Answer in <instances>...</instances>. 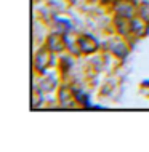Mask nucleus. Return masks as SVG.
<instances>
[{
    "label": "nucleus",
    "mask_w": 149,
    "mask_h": 152,
    "mask_svg": "<svg viewBox=\"0 0 149 152\" xmlns=\"http://www.w3.org/2000/svg\"><path fill=\"white\" fill-rule=\"evenodd\" d=\"M111 27L114 29V32L117 35L127 39L128 42H130V45H133L136 42V39L133 37V18L114 15L112 19H111Z\"/></svg>",
    "instance_id": "7ed1b4c3"
},
{
    "label": "nucleus",
    "mask_w": 149,
    "mask_h": 152,
    "mask_svg": "<svg viewBox=\"0 0 149 152\" xmlns=\"http://www.w3.org/2000/svg\"><path fill=\"white\" fill-rule=\"evenodd\" d=\"M139 87H141V88H144V90H149V79H148V80H143Z\"/></svg>",
    "instance_id": "dca6fc26"
},
{
    "label": "nucleus",
    "mask_w": 149,
    "mask_h": 152,
    "mask_svg": "<svg viewBox=\"0 0 149 152\" xmlns=\"http://www.w3.org/2000/svg\"><path fill=\"white\" fill-rule=\"evenodd\" d=\"M136 5H138V2H133V0H114L107 7V11L112 16L120 15V16H128V18H135L136 16Z\"/></svg>",
    "instance_id": "0eeeda50"
},
{
    "label": "nucleus",
    "mask_w": 149,
    "mask_h": 152,
    "mask_svg": "<svg viewBox=\"0 0 149 152\" xmlns=\"http://www.w3.org/2000/svg\"><path fill=\"white\" fill-rule=\"evenodd\" d=\"M148 98H149V96H148Z\"/></svg>",
    "instance_id": "412c9836"
},
{
    "label": "nucleus",
    "mask_w": 149,
    "mask_h": 152,
    "mask_svg": "<svg viewBox=\"0 0 149 152\" xmlns=\"http://www.w3.org/2000/svg\"><path fill=\"white\" fill-rule=\"evenodd\" d=\"M37 85V83H35ZM39 88H42L45 93H51L58 90V77H51V74L50 71L47 74H43V75H39V85H37Z\"/></svg>",
    "instance_id": "9d476101"
},
{
    "label": "nucleus",
    "mask_w": 149,
    "mask_h": 152,
    "mask_svg": "<svg viewBox=\"0 0 149 152\" xmlns=\"http://www.w3.org/2000/svg\"><path fill=\"white\" fill-rule=\"evenodd\" d=\"M56 56L53 51H50L45 45L39 48L35 53H34V58H32V67H34V75L39 77V75H43L47 74L51 67H56Z\"/></svg>",
    "instance_id": "f257e3e1"
},
{
    "label": "nucleus",
    "mask_w": 149,
    "mask_h": 152,
    "mask_svg": "<svg viewBox=\"0 0 149 152\" xmlns=\"http://www.w3.org/2000/svg\"><path fill=\"white\" fill-rule=\"evenodd\" d=\"M34 2H37V0H34ZM39 2H40V0H39Z\"/></svg>",
    "instance_id": "aec40b11"
},
{
    "label": "nucleus",
    "mask_w": 149,
    "mask_h": 152,
    "mask_svg": "<svg viewBox=\"0 0 149 152\" xmlns=\"http://www.w3.org/2000/svg\"><path fill=\"white\" fill-rule=\"evenodd\" d=\"M64 3H66V5H76V3H77V0H64Z\"/></svg>",
    "instance_id": "a211bd4d"
},
{
    "label": "nucleus",
    "mask_w": 149,
    "mask_h": 152,
    "mask_svg": "<svg viewBox=\"0 0 149 152\" xmlns=\"http://www.w3.org/2000/svg\"><path fill=\"white\" fill-rule=\"evenodd\" d=\"M133 2H138V0H133Z\"/></svg>",
    "instance_id": "6ab92c4d"
},
{
    "label": "nucleus",
    "mask_w": 149,
    "mask_h": 152,
    "mask_svg": "<svg viewBox=\"0 0 149 152\" xmlns=\"http://www.w3.org/2000/svg\"><path fill=\"white\" fill-rule=\"evenodd\" d=\"M128 43L130 42H128L127 39H123V37L115 34L112 39H109L107 42H104V45H101V51L109 53V55H112L115 59L123 61L128 55H130L131 47H133V45H128Z\"/></svg>",
    "instance_id": "f03ea898"
},
{
    "label": "nucleus",
    "mask_w": 149,
    "mask_h": 152,
    "mask_svg": "<svg viewBox=\"0 0 149 152\" xmlns=\"http://www.w3.org/2000/svg\"><path fill=\"white\" fill-rule=\"evenodd\" d=\"M43 45L55 55H61V53H66V50H68V37L59 31H51L47 35Z\"/></svg>",
    "instance_id": "20e7f679"
},
{
    "label": "nucleus",
    "mask_w": 149,
    "mask_h": 152,
    "mask_svg": "<svg viewBox=\"0 0 149 152\" xmlns=\"http://www.w3.org/2000/svg\"><path fill=\"white\" fill-rule=\"evenodd\" d=\"M56 101L59 107L64 109H74L77 107V102L74 99V93H72V83L69 82H63L56 90Z\"/></svg>",
    "instance_id": "39448f33"
},
{
    "label": "nucleus",
    "mask_w": 149,
    "mask_h": 152,
    "mask_svg": "<svg viewBox=\"0 0 149 152\" xmlns=\"http://www.w3.org/2000/svg\"><path fill=\"white\" fill-rule=\"evenodd\" d=\"M90 109H93V110H101V109H104L103 106H98V104H92V107Z\"/></svg>",
    "instance_id": "f3484780"
},
{
    "label": "nucleus",
    "mask_w": 149,
    "mask_h": 152,
    "mask_svg": "<svg viewBox=\"0 0 149 152\" xmlns=\"http://www.w3.org/2000/svg\"><path fill=\"white\" fill-rule=\"evenodd\" d=\"M76 59L74 56L71 55V53H61V56L58 58V63H56V72L58 75H59V79L63 82H69V74H71V71L74 69V64H76Z\"/></svg>",
    "instance_id": "6e6552de"
},
{
    "label": "nucleus",
    "mask_w": 149,
    "mask_h": 152,
    "mask_svg": "<svg viewBox=\"0 0 149 152\" xmlns=\"http://www.w3.org/2000/svg\"><path fill=\"white\" fill-rule=\"evenodd\" d=\"M136 18L143 19L146 24H149V0H141L136 5Z\"/></svg>",
    "instance_id": "4468645a"
},
{
    "label": "nucleus",
    "mask_w": 149,
    "mask_h": 152,
    "mask_svg": "<svg viewBox=\"0 0 149 152\" xmlns=\"http://www.w3.org/2000/svg\"><path fill=\"white\" fill-rule=\"evenodd\" d=\"M111 93H112V85L111 83H104L101 88H99V96L101 98L103 96H109Z\"/></svg>",
    "instance_id": "2eb2a0df"
},
{
    "label": "nucleus",
    "mask_w": 149,
    "mask_h": 152,
    "mask_svg": "<svg viewBox=\"0 0 149 152\" xmlns=\"http://www.w3.org/2000/svg\"><path fill=\"white\" fill-rule=\"evenodd\" d=\"M146 35H149V24H146L143 19L139 18H133V37L136 40L144 39Z\"/></svg>",
    "instance_id": "f8f14e48"
},
{
    "label": "nucleus",
    "mask_w": 149,
    "mask_h": 152,
    "mask_svg": "<svg viewBox=\"0 0 149 152\" xmlns=\"http://www.w3.org/2000/svg\"><path fill=\"white\" fill-rule=\"evenodd\" d=\"M72 93H74V99H76L79 107H82V109L92 107V99H90V94L87 91H84L82 88H79L72 83Z\"/></svg>",
    "instance_id": "9b49d317"
},
{
    "label": "nucleus",
    "mask_w": 149,
    "mask_h": 152,
    "mask_svg": "<svg viewBox=\"0 0 149 152\" xmlns=\"http://www.w3.org/2000/svg\"><path fill=\"white\" fill-rule=\"evenodd\" d=\"M48 27H51L53 31H59L63 34H72L74 32V24L69 21L68 18H59V16H53L51 23L48 24Z\"/></svg>",
    "instance_id": "1a4fd4ad"
},
{
    "label": "nucleus",
    "mask_w": 149,
    "mask_h": 152,
    "mask_svg": "<svg viewBox=\"0 0 149 152\" xmlns=\"http://www.w3.org/2000/svg\"><path fill=\"white\" fill-rule=\"evenodd\" d=\"M45 91L42 88H39L37 85H34L32 88V109H39L45 104Z\"/></svg>",
    "instance_id": "ddd939ff"
},
{
    "label": "nucleus",
    "mask_w": 149,
    "mask_h": 152,
    "mask_svg": "<svg viewBox=\"0 0 149 152\" xmlns=\"http://www.w3.org/2000/svg\"><path fill=\"white\" fill-rule=\"evenodd\" d=\"M76 42L80 48L82 55L84 56H90V55H95L101 50V43L95 39L93 35L87 34V32H82V34H76Z\"/></svg>",
    "instance_id": "423d86ee"
}]
</instances>
